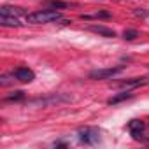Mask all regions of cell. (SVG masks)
<instances>
[{"label": "cell", "instance_id": "6da1fadb", "mask_svg": "<svg viewBox=\"0 0 149 149\" xmlns=\"http://www.w3.org/2000/svg\"><path fill=\"white\" fill-rule=\"evenodd\" d=\"M61 19V13L58 11H37V13H30L26 14V21L32 25H40V23H53V21H60Z\"/></svg>", "mask_w": 149, "mask_h": 149}, {"label": "cell", "instance_id": "7a4b0ae2", "mask_svg": "<svg viewBox=\"0 0 149 149\" xmlns=\"http://www.w3.org/2000/svg\"><path fill=\"white\" fill-rule=\"evenodd\" d=\"M77 135H79V140H81L83 144H86V146H93V144H97V142L100 140V132H98L97 128H91V126L81 128V130L77 132Z\"/></svg>", "mask_w": 149, "mask_h": 149}, {"label": "cell", "instance_id": "3957f363", "mask_svg": "<svg viewBox=\"0 0 149 149\" xmlns=\"http://www.w3.org/2000/svg\"><path fill=\"white\" fill-rule=\"evenodd\" d=\"M125 70V65H119V67H112V68H98V70H91L90 72V79H109V77H114L118 76L119 72Z\"/></svg>", "mask_w": 149, "mask_h": 149}, {"label": "cell", "instance_id": "277c9868", "mask_svg": "<svg viewBox=\"0 0 149 149\" xmlns=\"http://www.w3.org/2000/svg\"><path fill=\"white\" fill-rule=\"evenodd\" d=\"M13 74H14L16 81H19V83H32V81L35 79L33 70H30L28 67H18Z\"/></svg>", "mask_w": 149, "mask_h": 149}, {"label": "cell", "instance_id": "5b68a950", "mask_svg": "<svg viewBox=\"0 0 149 149\" xmlns=\"http://www.w3.org/2000/svg\"><path fill=\"white\" fill-rule=\"evenodd\" d=\"M149 81L146 79V77H133V79H128V81H121V83H118L116 86L118 88H126V90H130V88H139V86H144V84H147Z\"/></svg>", "mask_w": 149, "mask_h": 149}, {"label": "cell", "instance_id": "8992f818", "mask_svg": "<svg viewBox=\"0 0 149 149\" xmlns=\"http://www.w3.org/2000/svg\"><path fill=\"white\" fill-rule=\"evenodd\" d=\"M0 14L2 16H23L26 14V11L23 7H16V6H2L0 7Z\"/></svg>", "mask_w": 149, "mask_h": 149}, {"label": "cell", "instance_id": "52a82bcc", "mask_svg": "<svg viewBox=\"0 0 149 149\" xmlns=\"http://www.w3.org/2000/svg\"><path fill=\"white\" fill-rule=\"evenodd\" d=\"M88 30L93 32V33H98L102 37H116V32L111 30V28H107V26H104V25H90Z\"/></svg>", "mask_w": 149, "mask_h": 149}, {"label": "cell", "instance_id": "ba28073f", "mask_svg": "<svg viewBox=\"0 0 149 149\" xmlns=\"http://www.w3.org/2000/svg\"><path fill=\"white\" fill-rule=\"evenodd\" d=\"M0 25L2 26H21L23 23H19V19L16 16H2L0 14Z\"/></svg>", "mask_w": 149, "mask_h": 149}, {"label": "cell", "instance_id": "9c48e42d", "mask_svg": "<svg viewBox=\"0 0 149 149\" xmlns=\"http://www.w3.org/2000/svg\"><path fill=\"white\" fill-rule=\"evenodd\" d=\"M128 98H132V93H128V91H125V93H119V95H116V97H112V98H109V100H107V104H111V105H114V104H119V102H123V100H128Z\"/></svg>", "mask_w": 149, "mask_h": 149}, {"label": "cell", "instance_id": "30bf717a", "mask_svg": "<svg viewBox=\"0 0 149 149\" xmlns=\"http://www.w3.org/2000/svg\"><path fill=\"white\" fill-rule=\"evenodd\" d=\"M144 121H140V119H132L130 123H128V128H130V132H133V130H144Z\"/></svg>", "mask_w": 149, "mask_h": 149}, {"label": "cell", "instance_id": "8fae6325", "mask_svg": "<svg viewBox=\"0 0 149 149\" xmlns=\"http://www.w3.org/2000/svg\"><path fill=\"white\" fill-rule=\"evenodd\" d=\"M135 37H139V32L137 30H125V33H123V39L125 40H133Z\"/></svg>", "mask_w": 149, "mask_h": 149}, {"label": "cell", "instance_id": "7c38bea8", "mask_svg": "<svg viewBox=\"0 0 149 149\" xmlns=\"http://www.w3.org/2000/svg\"><path fill=\"white\" fill-rule=\"evenodd\" d=\"M46 6H49V7H60V9H65L67 7V4L65 2H60V0H47Z\"/></svg>", "mask_w": 149, "mask_h": 149}, {"label": "cell", "instance_id": "4fadbf2b", "mask_svg": "<svg viewBox=\"0 0 149 149\" xmlns=\"http://www.w3.org/2000/svg\"><path fill=\"white\" fill-rule=\"evenodd\" d=\"M21 98H25V93L23 91H14L13 95L6 97V100H21Z\"/></svg>", "mask_w": 149, "mask_h": 149}]
</instances>
